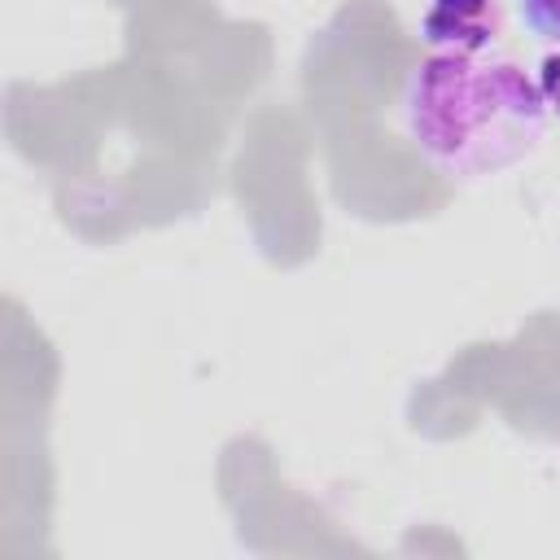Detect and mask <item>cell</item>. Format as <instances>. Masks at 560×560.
Here are the masks:
<instances>
[{
    "instance_id": "1",
    "label": "cell",
    "mask_w": 560,
    "mask_h": 560,
    "mask_svg": "<svg viewBox=\"0 0 560 560\" xmlns=\"http://www.w3.org/2000/svg\"><path fill=\"white\" fill-rule=\"evenodd\" d=\"M402 118L416 149L451 179H481L525 162L551 122L538 79L464 48H433L407 79Z\"/></svg>"
},
{
    "instance_id": "2",
    "label": "cell",
    "mask_w": 560,
    "mask_h": 560,
    "mask_svg": "<svg viewBox=\"0 0 560 560\" xmlns=\"http://www.w3.org/2000/svg\"><path fill=\"white\" fill-rule=\"evenodd\" d=\"M420 31L433 48L481 52L486 39L494 35V13H490V0H433Z\"/></svg>"
},
{
    "instance_id": "3",
    "label": "cell",
    "mask_w": 560,
    "mask_h": 560,
    "mask_svg": "<svg viewBox=\"0 0 560 560\" xmlns=\"http://www.w3.org/2000/svg\"><path fill=\"white\" fill-rule=\"evenodd\" d=\"M512 4H516L521 26H525L534 39L560 44V0H512Z\"/></svg>"
},
{
    "instance_id": "4",
    "label": "cell",
    "mask_w": 560,
    "mask_h": 560,
    "mask_svg": "<svg viewBox=\"0 0 560 560\" xmlns=\"http://www.w3.org/2000/svg\"><path fill=\"white\" fill-rule=\"evenodd\" d=\"M538 88H542V101H547V109L560 118V57H547V61H542Z\"/></svg>"
}]
</instances>
